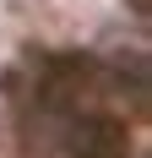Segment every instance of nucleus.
I'll use <instances>...</instances> for the list:
<instances>
[{
  "label": "nucleus",
  "instance_id": "nucleus-1",
  "mask_svg": "<svg viewBox=\"0 0 152 158\" xmlns=\"http://www.w3.org/2000/svg\"><path fill=\"white\" fill-rule=\"evenodd\" d=\"M65 153L71 158H130V131L109 114H71L65 120Z\"/></svg>",
  "mask_w": 152,
  "mask_h": 158
},
{
  "label": "nucleus",
  "instance_id": "nucleus-2",
  "mask_svg": "<svg viewBox=\"0 0 152 158\" xmlns=\"http://www.w3.org/2000/svg\"><path fill=\"white\" fill-rule=\"evenodd\" d=\"M130 11H136V16H147V11H152V0H130Z\"/></svg>",
  "mask_w": 152,
  "mask_h": 158
}]
</instances>
